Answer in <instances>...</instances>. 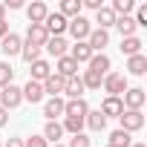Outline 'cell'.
<instances>
[{"mask_svg": "<svg viewBox=\"0 0 147 147\" xmlns=\"http://www.w3.org/2000/svg\"><path fill=\"white\" fill-rule=\"evenodd\" d=\"M6 35H9V23H6V20H0V40H3Z\"/></svg>", "mask_w": 147, "mask_h": 147, "instance_id": "cell-40", "label": "cell"}, {"mask_svg": "<svg viewBox=\"0 0 147 147\" xmlns=\"http://www.w3.org/2000/svg\"><path fill=\"white\" fill-rule=\"evenodd\" d=\"M144 101H147V95H144V90H141V87L127 90V92H124V98H121V104H124L127 110H141V107H144Z\"/></svg>", "mask_w": 147, "mask_h": 147, "instance_id": "cell-6", "label": "cell"}, {"mask_svg": "<svg viewBox=\"0 0 147 147\" xmlns=\"http://www.w3.org/2000/svg\"><path fill=\"white\" fill-rule=\"evenodd\" d=\"M69 147H92V144H90V138H87L84 133H78V136H72V141H69Z\"/></svg>", "mask_w": 147, "mask_h": 147, "instance_id": "cell-36", "label": "cell"}, {"mask_svg": "<svg viewBox=\"0 0 147 147\" xmlns=\"http://www.w3.org/2000/svg\"><path fill=\"white\" fill-rule=\"evenodd\" d=\"M107 147H113V144H107Z\"/></svg>", "mask_w": 147, "mask_h": 147, "instance_id": "cell-46", "label": "cell"}, {"mask_svg": "<svg viewBox=\"0 0 147 147\" xmlns=\"http://www.w3.org/2000/svg\"><path fill=\"white\" fill-rule=\"evenodd\" d=\"M26 15H29V23H43L46 20V15H49V9H46V3H32L29 9H26Z\"/></svg>", "mask_w": 147, "mask_h": 147, "instance_id": "cell-20", "label": "cell"}, {"mask_svg": "<svg viewBox=\"0 0 147 147\" xmlns=\"http://www.w3.org/2000/svg\"><path fill=\"white\" fill-rule=\"evenodd\" d=\"M12 78H15V69H12L6 61H0V90L9 87V84H12Z\"/></svg>", "mask_w": 147, "mask_h": 147, "instance_id": "cell-33", "label": "cell"}, {"mask_svg": "<svg viewBox=\"0 0 147 147\" xmlns=\"http://www.w3.org/2000/svg\"><path fill=\"white\" fill-rule=\"evenodd\" d=\"M81 81H84V90H98L104 78H101V75H95V72H90V69H87V72H84V78H81Z\"/></svg>", "mask_w": 147, "mask_h": 147, "instance_id": "cell-34", "label": "cell"}, {"mask_svg": "<svg viewBox=\"0 0 147 147\" xmlns=\"http://www.w3.org/2000/svg\"><path fill=\"white\" fill-rule=\"evenodd\" d=\"M90 72H95V75H107V72H110V58L104 55V52H98V55H92L90 58Z\"/></svg>", "mask_w": 147, "mask_h": 147, "instance_id": "cell-16", "label": "cell"}, {"mask_svg": "<svg viewBox=\"0 0 147 147\" xmlns=\"http://www.w3.org/2000/svg\"><path fill=\"white\" fill-rule=\"evenodd\" d=\"M121 113H124V104H121V98H113V95H107V98H104V104H101V115H104V118H110V115H113V118H118Z\"/></svg>", "mask_w": 147, "mask_h": 147, "instance_id": "cell-13", "label": "cell"}, {"mask_svg": "<svg viewBox=\"0 0 147 147\" xmlns=\"http://www.w3.org/2000/svg\"><path fill=\"white\" fill-rule=\"evenodd\" d=\"M58 15H63L66 20L78 18V15H81V0H63V3H61V12H58Z\"/></svg>", "mask_w": 147, "mask_h": 147, "instance_id": "cell-24", "label": "cell"}, {"mask_svg": "<svg viewBox=\"0 0 147 147\" xmlns=\"http://www.w3.org/2000/svg\"><path fill=\"white\" fill-rule=\"evenodd\" d=\"M40 87H43V92H49L52 98H58V95L63 92V87H66V78H61L58 72H52V75H49V78H46Z\"/></svg>", "mask_w": 147, "mask_h": 147, "instance_id": "cell-8", "label": "cell"}, {"mask_svg": "<svg viewBox=\"0 0 147 147\" xmlns=\"http://www.w3.org/2000/svg\"><path fill=\"white\" fill-rule=\"evenodd\" d=\"M46 40H49V35H46L43 23H29V32H26V43H32V46H43Z\"/></svg>", "mask_w": 147, "mask_h": 147, "instance_id": "cell-9", "label": "cell"}, {"mask_svg": "<svg viewBox=\"0 0 147 147\" xmlns=\"http://www.w3.org/2000/svg\"><path fill=\"white\" fill-rule=\"evenodd\" d=\"M118 121H121V130H124V133H136V130L144 127V115H141V110H124V113L118 115Z\"/></svg>", "mask_w": 147, "mask_h": 147, "instance_id": "cell-3", "label": "cell"}, {"mask_svg": "<svg viewBox=\"0 0 147 147\" xmlns=\"http://www.w3.org/2000/svg\"><path fill=\"white\" fill-rule=\"evenodd\" d=\"M104 90H107L113 98H118V95L127 92V78L118 75V72H107V75H104Z\"/></svg>", "mask_w": 147, "mask_h": 147, "instance_id": "cell-5", "label": "cell"}, {"mask_svg": "<svg viewBox=\"0 0 147 147\" xmlns=\"http://www.w3.org/2000/svg\"><path fill=\"white\" fill-rule=\"evenodd\" d=\"M23 3H20V0H6V3H3V9H20Z\"/></svg>", "mask_w": 147, "mask_h": 147, "instance_id": "cell-39", "label": "cell"}, {"mask_svg": "<svg viewBox=\"0 0 147 147\" xmlns=\"http://www.w3.org/2000/svg\"><path fill=\"white\" fill-rule=\"evenodd\" d=\"M110 144H113V147H130V144H133V138H130V133L115 130V133L110 136Z\"/></svg>", "mask_w": 147, "mask_h": 147, "instance_id": "cell-31", "label": "cell"}, {"mask_svg": "<svg viewBox=\"0 0 147 147\" xmlns=\"http://www.w3.org/2000/svg\"><path fill=\"white\" fill-rule=\"evenodd\" d=\"M136 26H147V3H141L138 9H136Z\"/></svg>", "mask_w": 147, "mask_h": 147, "instance_id": "cell-35", "label": "cell"}, {"mask_svg": "<svg viewBox=\"0 0 147 147\" xmlns=\"http://www.w3.org/2000/svg\"><path fill=\"white\" fill-rule=\"evenodd\" d=\"M63 107H66V101L58 95V98H49L46 104H43V115L49 118V121H55L58 115H63Z\"/></svg>", "mask_w": 147, "mask_h": 147, "instance_id": "cell-15", "label": "cell"}, {"mask_svg": "<svg viewBox=\"0 0 147 147\" xmlns=\"http://www.w3.org/2000/svg\"><path fill=\"white\" fill-rule=\"evenodd\" d=\"M23 147H46V138H43V136H29V138L23 141Z\"/></svg>", "mask_w": 147, "mask_h": 147, "instance_id": "cell-37", "label": "cell"}, {"mask_svg": "<svg viewBox=\"0 0 147 147\" xmlns=\"http://www.w3.org/2000/svg\"><path fill=\"white\" fill-rule=\"evenodd\" d=\"M66 23H69V20H66L63 15L49 12V15H46V20H43V29H46V35H49V38H61V35L66 32Z\"/></svg>", "mask_w": 147, "mask_h": 147, "instance_id": "cell-2", "label": "cell"}, {"mask_svg": "<svg viewBox=\"0 0 147 147\" xmlns=\"http://www.w3.org/2000/svg\"><path fill=\"white\" fill-rule=\"evenodd\" d=\"M61 127H63V130H69V133H72V136H78V133H81V130H84V118H72V115H66V118H63V124H61Z\"/></svg>", "mask_w": 147, "mask_h": 147, "instance_id": "cell-32", "label": "cell"}, {"mask_svg": "<svg viewBox=\"0 0 147 147\" xmlns=\"http://www.w3.org/2000/svg\"><path fill=\"white\" fill-rule=\"evenodd\" d=\"M113 15L115 18H130V12L136 9V3H133V0H113Z\"/></svg>", "mask_w": 147, "mask_h": 147, "instance_id": "cell-27", "label": "cell"}, {"mask_svg": "<svg viewBox=\"0 0 147 147\" xmlns=\"http://www.w3.org/2000/svg\"><path fill=\"white\" fill-rule=\"evenodd\" d=\"M6 124H9V113L0 107V127H6Z\"/></svg>", "mask_w": 147, "mask_h": 147, "instance_id": "cell-41", "label": "cell"}, {"mask_svg": "<svg viewBox=\"0 0 147 147\" xmlns=\"http://www.w3.org/2000/svg\"><path fill=\"white\" fill-rule=\"evenodd\" d=\"M66 32H69L72 38H75V43H78V40H87V38H90V32H92V23H90L84 15H78V18H72V20L66 23Z\"/></svg>", "mask_w": 147, "mask_h": 147, "instance_id": "cell-1", "label": "cell"}, {"mask_svg": "<svg viewBox=\"0 0 147 147\" xmlns=\"http://www.w3.org/2000/svg\"><path fill=\"white\" fill-rule=\"evenodd\" d=\"M49 75H52V66H49V61H35V63H32V78H29V81H38V84H43Z\"/></svg>", "mask_w": 147, "mask_h": 147, "instance_id": "cell-18", "label": "cell"}, {"mask_svg": "<svg viewBox=\"0 0 147 147\" xmlns=\"http://www.w3.org/2000/svg\"><path fill=\"white\" fill-rule=\"evenodd\" d=\"M115 26H118V32H121V38H136V20L133 18H115Z\"/></svg>", "mask_w": 147, "mask_h": 147, "instance_id": "cell-25", "label": "cell"}, {"mask_svg": "<svg viewBox=\"0 0 147 147\" xmlns=\"http://www.w3.org/2000/svg\"><path fill=\"white\" fill-rule=\"evenodd\" d=\"M84 124H87L90 130H95V133H101V130L107 127V118L101 115V110H90V113H87V118H84Z\"/></svg>", "mask_w": 147, "mask_h": 147, "instance_id": "cell-22", "label": "cell"}, {"mask_svg": "<svg viewBox=\"0 0 147 147\" xmlns=\"http://www.w3.org/2000/svg\"><path fill=\"white\" fill-rule=\"evenodd\" d=\"M52 147H63V144H52Z\"/></svg>", "mask_w": 147, "mask_h": 147, "instance_id": "cell-45", "label": "cell"}, {"mask_svg": "<svg viewBox=\"0 0 147 147\" xmlns=\"http://www.w3.org/2000/svg\"><path fill=\"white\" fill-rule=\"evenodd\" d=\"M55 72H58L61 78H72V75L78 72V63L72 61L69 55H63V58H58V69H55Z\"/></svg>", "mask_w": 147, "mask_h": 147, "instance_id": "cell-19", "label": "cell"}, {"mask_svg": "<svg viewBox=\"0 0 147 147\" xmlns=\"http://www.w3.org/2000/svg\"><path fill=\"white\" fill-rule=\"evenodd\" d=\"M43 46H46V52L55 55V58H63V55H66V40H63V38H49Z\"/></svg>", "mask_w": 147, "mask_h": 147, "instance_id": "cell-26", "label": "cell"}, {"mask_svg": "<svg viewBox=\"0 0 147 147\" xmlns=\"http://www.w3.org/2000/svg\"><path fill=\"white\" fill-rule=\"evenodd\" d=\"M20 95H23V101H29V104H38V101H43V87H40L38 81H29V84L20 90Z\"/></svg>", "mask_w": 147, "mask_h": 147, "instance_id": "cell-14", "label": "cell"}, {"mask_svg": "<svg viewBox=\"0 0 147 147\" xmlns=\"http://www.w3.org/2000/svg\"><path fill=\"white\" fill-rule=\"evenodd\" d=\"M95 23H101L98 29H104V32H107L110 26H115V15H113V9H110V6H101V9L95 12Z\"/></svg>", "mask_w": 147, "mask_h": 147, "instance_id": "cell-21", "label": "cell"}, {"mask_svg": "<svg viewBox=\"0 0 147 147\" xmlns=\"http://www.w3.org/2000/svg\"><path fill=\"white\" fill-rule=\"evenodd\" d=\"M81 6H87V9H92V12H98L104 3H101V0H81Z\"/></svg>", "mask_w": 147, "mask_h": 147, "instance_id": "cell-38", "label": "cell"}, {"mask_svg": "<svg viewBox=\"0 0 147 147\" xmlns=\"http://www.w3.org/2000/svg\"><path fill=\"white\" fill-rule=\"evenodd\" d=\"M61 136H63V127H61L58 121H46V127H43V138L52 141V144H61Z\"/></svg>", "mask_w": 147, "mask_h": 147, "instance_id": "cell-23", "label": "cell"}, {"mask_svg": "<svg viewBox=\"0 0 147 147\" xmlns=\"http://www.w3.org/2000/svg\"><path fill=\"white\" fill-rule=\"evenodd\" d=\"M20 46H23V40H20L15 32H9L3 40H0V49H3V55H6V58H12V55H20Z\"/></svg>", "mask_w": 147, "mask_h": 147, "instance_id": "cell-11", "label": "cell"}, {"mask_svg": "<svg viewBox=\"0 0 147 147\" xmlns=\"http://www.w3.org/2000/svg\"><path fill=\"white\" fill-rule=\"evenodd\" d=\"M87 43H90V49L98 55V52L110 43V32H104V29H92V32H90V38H87Z\"/></svg>", "mask_w": 147, "mask_h": 147, "instance_id": "cell-12", "label": "cell"}, {"mask_svg": "<svg viewBox=\"0 0 147 147\" xmlns=\"http://www.w3.org/2000/svg\"><path fill=\"white\" fill-rule=\"evenodd\" d=\"M20 55H23V61L35 63V61H40V46H32V43H23V46H20Z\"/></svg>", "mask_w": 147, "mask_h": 147, "instance_id": "cell-30", "label": "cell"}, {"mask_svg": "<svg viewBox=\"0 0 147 147\" xmlns=\"http://www.w3.org/2000/svg\"><path fill=\"white\" fill-rule=\"evenodd\" d=\"M0 147H3V144H0Z\"/></svg>", "mask_w": 147, "mask_h": 147, "instance_id": "cell-47", "label": "cell"}, {"mask_svg": "<svg viewBox=\"0 0 147 147\" xmlns=\"http://www.w3.org/2000/svg\"><path fill=\"white\" fill-rule=\"evenodd\" d=\"M63 95H69V101H72V98H84V81H81L78 75H72V78H66V87H63Z\"/></svg>", "mask_w": 147, "mask_h": 147, "instance_id": "cell-17", "label": "cell"}, {"mask_svg": "<svg viewBox=\"0 0 147 147\" xmlns=\"http://www.w3.org/2000/svg\"><path fill=\"white\" fill-rule=\"evenodd\" d=\"M92 55H95V52L90 49V43H87V40H78L75 46L69 49V58L75 61V63H90V58H92Z\"/></svg>", "mask_w": 147, "mask_h": 147, "instance_id": "cell-7", "label": "cell"}, {"mask_svg": "<svg viewBox=\"0 0 147 147\" xmlns=\"http://www.w3.org/2000/svg\"><path fill=\"white\" fill-rule=\"evenodd\" d=\"M130 147H147V144H141V141H138V144H130Z\"/></svg>", "mask_w": 147, "mask_h": 147, "instance_id": "cell-44", "label": "cell"}, {"mask_svg": "<svg viewBox=\"0 0 147 147\" xmlns=\"http://www.w3.org/2000/svg\"><path fill=\"white\" fill-rule=\"evenodd\" d=\"M127 69H130V75H144L147 72V58L144 55H133L127 61Z\"/></svg>", "mask_w": 147, "mask_h": 147, "instance_id": "cell-28", "label": "cell"}, {"mask_svg": "<svg viewBox=\"0 0 147 147\" xmlns=\"http://www.w3.org/2000/svg\"><path fill=\"white\" fill-rule=\"evenodd\" d=\"M0 20H6V9H3V3H0Z\"/></svg>", "mask_w": 147, "mask_h": 147, "instance_id": "cell-43", "label": "cell"}, {"mask_svg": "<svg viewBox=\"0 0 147 147\" xmlns=\"http://www.w3.org/2000/svg\"><path fill=\"white\" fill-rule=\"evenodd\" d=\"M87 113H90V107H87L84 98H72L63 107V115H72V118H87Z\"/></svg>", "mask_w": 147, "mask_h": 147, "instance_id": "cell-10", "label": "cell"}, {"mask_svg": "<svg viewBox=\"0 0 147 147\" xmlns=\"http://www.w3.org/2000/svg\"><path fill=\"white\" fill-rule=\"evenodd\" d=\"M3 147H23V141H20V138H9Z\"/></svg>", "mask_w": 147, "mask_h": 147, "instance_id": "cell-42", "label": "cell"}, {"mask_svg": "<svg viewBox=\"0 0 147 147\" xmlns=\"http://www.w3.org/2000/svg\"><path fill=\"white\" fill-rule=\"evenodd\" d=\"M121 52H124L127 58L141 55V40H138V38H121Z\"/></svg>", "mask_w": 147, "mask_h": 147, "instance_id": "cell-29", "label": "cell"}, {"mask_svg": "<svg viewBox=\"0 0 147 147\" xmlns=\"http://www.w3.org/2000/svg\"><path fill=\"white\" fill-rule=\"evenodd\" d=\"M20 101H23L20 87L9 84V87H3V90H0V107H3L6 113H9V110H15V107H20Z\"/></svg>", "mask_w": 147, "mask_h": 147, "instance_id": "cell-4", "label": "cell"}]
</instances>
